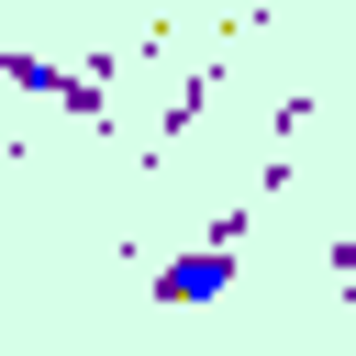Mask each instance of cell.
<instances>
[{
  "label": "cell",
  "instance_id": "cell-1",
  "mask_svg": "<svg viewBox=\"0 0 356 356\" xmlns=\"http://www.w3.org/2000/svg\"><path fill=\"white\" fill-rule=\"evenodd\" d=\"M222 289H234V256H222V245H189V256L156 267V300H167V312H178V300H222Z\"/></svg>",
  "mask_w": 356,
  "mask_h": 356
}]
</instances>
